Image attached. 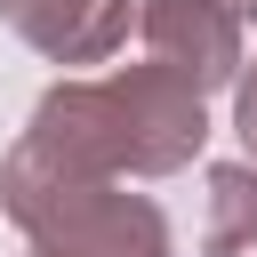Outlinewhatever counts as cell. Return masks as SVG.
<instances>
[{"mask_svg": "<svg viewBox=\"0 0 257 257\" xmlns=\"http://www.w3.org/2000/svg\"><path fill=\"white\" fill-rule=\"evenodd\" d=\"M24 145L88 177H169L209 145V96H193L161 64H120L96 80L40 88Z\"/></svg>", "mask_w": 257, "mask_h": 257, "instance_id": "obj_1", "label": "cell"}, {"mask_svg": "<svg viewBox=\"0 0 257 257\" xmlns=\"http://www.w3.org/2000/svg\"><path fill=\"white\" fill-rule=\"evenodd\" d=\"M0 209L24 225L32 257H177L161 201L128 193L120 177L64 169L24 137L0 161Z\"/></svg>", "mask_w": 257, "mask_h": 257, "instance_id": "obj_2", "label": "cell"}, {"mask_svg": "<svg viewBox=\"0 0 257 257\" xmlns=\"http://www.w3.org/2000/svg\"><path fill=\"white\" fill-rule=\"evenodd\" d=\"M233 137L249 145V161H257V64L241 56V72H233Z\"/></svg>", "mask_w": 257, "mask_h": 257, "instance_id": "obj_6", "label": "cell"}, {"mask_svg": "<svg viewBox=\"0 0 257 257\" xmlns=\"http://www.w3.org/2000/svg\"><path fill=\"white\" fill-rule=\"evenodd\" d=\"M137 32H145V56L177 72L193 96L233 88L241 72V16L225 0H137Z\"/></svg>", "mask_w": 257, "mask_h": 257, "instance_id": "obj_3", "label": "cell"}, {"mask_svg": "<svg viewBox=\"0 0 257 257\" xmlns=\"http://www.w3.org/2000/svg\"><path fill=\"white\" fill-rule=\"evenodd\" d=\"M0 24L48 64H104L128 40L137 0H0Z\"/></svg>", "mask_w": 257, "mask_h": 257, "instance_id": "obj_4", "label": "cell"}, {"mask_svg": "<svg viewBox=\"0 0 257 257\" xmlns=\"http://www.w3.org/2000/svg\"><path fill=\"white\" fill-rule=\"evenodd\" d=\"M225 8H233V16H257V0H225Z\"/></svg>", "mask_w": 257, "mask_h": 257, "instance_id": "obj_7", "label": "cell"}, {"mask_svg": "<svg viewBox=\"0 0 257 257\" xmlns=\"http://www.w3.org/2000/svg\"><path fill=\"white\" fill-rule=\"evenodd\" d=\"M201 249L209 257L257 249V161H217L201 177Z\"/></svg>", "mask_w": 257, "mask_h": 257, "instance_id": "obj_5", "label": "cell"}]
</instances>
